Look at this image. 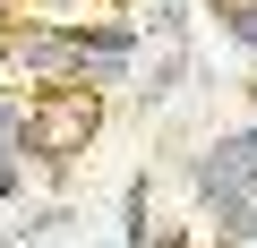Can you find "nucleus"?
Listing matches in <instances>:
<instances>
[{
  "label": "nucleus",
  "mask_w": 257,
  "mask_h": 248,
  "mask_svg": "<svg viewBox=\"0 0 257 248\" xmlns=\"http://www.w3.org/2000/svg\"><path fill=\"white\" fill-rule=\"evenodd\" d=\"M94 129H103V94L94 86H35L26 94V154L35 163H77L86 146H94Z\"/></svg>",
  "instance_id": "nucleus-1"
},
{
  "label": "nucleus",
  "mask_w": 257,
  "mask_h": 248,
  "mask_svg": "<svg viewBox=\"0 0 257 248\" xmlns=\"http://www.w3.org/2000/svg\"><path fill=\"white\" fill-rule=\"evenodd\" d=\"M138 52H146V26L138 18H103V26H77L69 35V86H94V94H111V86H128L138 77Z\"/></svg>",
  "instance_id": "nucleus-2"
},
{
  "label": "nucleus",
  "mask_w": 257,
  "mask_h": 248,
  "mask_svg": "<svg viewBox=\"0 0 257 248\" xmlns=\"http://www.w3.org/2000/svg\"><path fill=\"white\" fill-rule=\"evenodd\" d=\"M0 60H9V77L69 86V35H60V26H35V18H18L9 35H0Z\"/></svg>",
  "instance_id": "nucleus-3"
},
{
  "label": "nucleus",
  "mask_w": 257,
  "mask_h": 248,
  "mask_svg": "<svg viewBox=\"0 0 257 248\" xmlns=\"http://www.w3.org/2000/svg\"><path fill=\"white\" fill-rule=\"evenodd\" d=\"M26 94H0V214L26 197Z\"/></svg>",
  "instance_id": "nucleus-4"
},
{
  "label": "nucleus",
  "mask_w": 257,
  "mask_h": 248,
  "mask_svg": "<svg viewBox=\"0 0 257 248\" xmlns=\"http://www.w3.org/2000/svg\"><path fill=\"white\" fill-rule=\"evenodd\" d=\"M18 18H35V26H60V35H77V26H103V18H120V0H18Z\"/></svg>",
  "instance_id": "nucleus-5"
},
{
  "label": "nucleus",
  "mask_w": 257,
  "mask_h": 248,
  "mask_svg": "<svg viewBox=\"0 0 257 248\" xmlns=\"http://www.w3.org/2000/svg\"><path fill=\"white\" fill-rule=\"evenodd\" d=\"M146 197H155V180H146V171L120 188V248H146V239H155V222H146Z\"/></svg>",
  "instance_id": "nucleus-6"
},
{
  "label": "nucleus",
  "mask_w": 257,
  "mask_h": 248,
  "mask_svg": "<svg viewBox=\"0 0 257 248\" xmlns=\"http://www.w3.org/2000/svg\"><path fill=\"white\" fill-rule=\"evenodd\" d=\"M223 35H231V43L257 60V0H223Z\"/></svg>",
  "instance_id": "nucleus-7"
},
{
  "label": "nucleus",
  "mask_w": 257,
  "mask_h": 248,
  "mask_svg": "<svg viewBox=\"0 0 257 248\" xmlns=\"http://www.w3.org/2000/svg\"><path fill=\"white\" fill-rule=\"evenodd\" d=\"M146 248H180V231H155V239H146Z\"/></svg>",
  "instance_id": "nucleus-8"
}]
</instances>
